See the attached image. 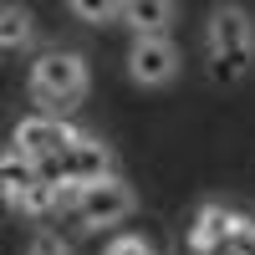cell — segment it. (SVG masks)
<instances>
[{"label":"cell","mask_w":255,"mask_h":255,"mask_svg":"<svg viewBox=\"0 0 255 255\" xmlns=\"http://www.w3.org/2000/svg\"><path fill=\"white\" fill-rule=\"evenodd\" d=\"M204 51H209V77L220 87H235L255 67V20L245 5H215L209 10V31H204Z\"/></svg>","instance_id":"obj_1"},{"label":"cell","mask_w":255,"mask_h":255,"mask_svg":"<svg viewBox=\"0 0 255 255\" xmlns=\"http://www.w3.org/2000/svg\"><path fill=\"white\" fill-rule=\"evenodd\" d=\"M87 61H82V51H41L31 61V97L46 102L51 113H67L77 108L82 97H87Z\"/></svg>","instance_id":"obj_2"},{"label":"cell","mask_w":255,"mask_h":255,"mask_svg":"<svg viewBox=\"0 0 255 255\" xmlns=\"http://www.w3.org/2000/svg\"><path fill=\"white\" fill-rule=\"evenodd\" d=\"M26 158H61V153H72V148L82 143V133L72 123H61V118H51V113H31V118H20L15 123V138H10Z\"/></svg>","instance_id":"obj_3"},{"label":"cell","mask_w":255,"mask_h":255,"mask_svg":"<svg viewBox=\"0 0 255 255\" xmlns=\"http://www.w3.org/2000/svg\"><path fill=\"white\" fill-rule=\"evenodd\" d=\"M133 209H138V194H133V189H128L118 174H108V179H97V184L82 189L77 220L87 225V230H102V225H123Z\"/></svg>","instance_id":"obj_4"},{"label":"cell","mask_w":255,"mask_h":255,"mask_svg":"<svg viewBox=\"0 0 255 255\" xmlns=\"http://www.w3.org/2000/svg\"><path fill=\"white\" fill-rule=\"evenodd\" d=\"M128 77L138 87H168L179 77V51L168 36H138L133 51H128Z\"/></svg>","instance_id":"obj_5"},{"label":"cell","mask_w":255,"mask_h":255,"mask_svg":"<svg viewBox=\"0 0 255 255\" xmlns=\"http://www.w3.org/2000/svg\"><path fill=\"white\" fill-rule=\"evenodd\" d=\"M245 220L235 215V209H225V204H204L199 215H194V230H189V245H194V255H209L215 245H235L245 235Z\"/></svg>","instance_id":"obj_6"},{"label":"cell","mask_w":255,"mask_h":255,"mask_svg":"<svg viewBox=\"0 0 255 255\" xmlns=\"http://www.w3.org/2000/svg\"><path fill=\"white\" fill-rule=\"evenodd\" d=\"M61 174H67V184H77V189L108 179L113 174V148L102 138H92V133H82V143L72 148V153H61Z\"/></svg>","instance_id":"obj_7"},{"label":"cell","mask_w":255,"mask_h":255,"mask_svg":"<svg viewBox=\"0 0 255 255\" xmlns=\"http://www.w3.org/2000/svg\"><path fill=\"white\" fill-rule=\"evenodd\" d=\"M36 184H41L36 158H26V153L10 143V148H5V158H0V194H5V204H10V209H20Z\"/></svg>","instance_id":"obj_8"},{"label":"cell","mask_w":255,"mask_h":255,"mask_svg":"<svg viewBox=\"0 0 255 255\" xmlns=\"http://www.w3.org/2000/svg\"><path fill=\"white\" fill-rule=\"evenodd\" d=\"M174 15H179L174 0H128V5H123V20H128L138 36H163Z\"/></svg>","instance_id":"obj_9"},{"label":"cell","mask_w":255,"mask_h":255,"mask_svg":"<svg viewBox=\"0 0 255 255\" xmlns=\"http://www.w3.org/2000/svg\"><path fill=\"white\" fill-rule=\"evenodd\" d=\"M0 46L5 51H26L31 46V10L26 5H5L0 10Z\"/></svg>","instance_id":"obj_10"},{"label":"cell","mask_w":255,"mask_h":255,"mask_svg":"<svg viewBox=\"0 0 255 255\" xmlns=\"http://www.w3.org/2000/svg\"><path fill=\"white\" fill-rule=\"evenodd\" d=\"M77 20H87V26H102V20H123V5H113V0H72L67 5Z\"/></svg>","instance_id":"obj_11"},{"label":"cell","mask_w":255,"mask_h":255,"mask_svg":"<svg viewBox=\"0 0 255 255\" xmlns=\"http://www.w3.org/2000/svg\"><path fill=\"white\" fill-rule=\"evenodd\" d=\"M108 255H153V245H148L143 235H118V240L108 245Z\"/></svg>","instance_id":"obj_12"},{"label":"cell","mask_w":255,"mask_h":255,"mask_svg":"<svg viewBox=\"0 0 255 255\" xmlns=\"http://www.w3.org/2000/svg\"><path fill=\"white\" fill-rule=\"evenodd\" d=\"M26 255H72V245H67V240H61V235H36Z\"/></svg>","instance_id":"obj_13"}]
</instances>
